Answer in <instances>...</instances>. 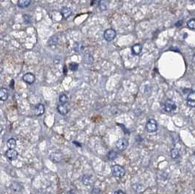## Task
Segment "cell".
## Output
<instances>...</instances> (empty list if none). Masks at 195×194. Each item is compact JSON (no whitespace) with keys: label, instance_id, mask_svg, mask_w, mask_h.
I'll use <instances>...</instances> for the list:
<instances>
[{"label":"cell","instance_id":"1","mask_svg":"<svg viewBox=\"0 0 195 194\" xmlns=\"http://www.w3.org/2000/svg\"><path fill=\"white\" fill-rule=\"evenodd\" d=\"M112 173L115 177H123L126 174V170L120 165H114L112 168Z\"/></svg>","mask_w":195,"mask_h":194},{"label":"cell","instance_id":"2","mask_svg":"<svg viewBox=\"0 0 195 194\" xmlns=\"http://www.w3.org/2000/svg\"><path fill=\"white\" fill-rule=\"evenodd\" d=\"M145 130L148 133H154L158 130V123L154 119H150L145 125Z\"/></svg>","mask_w":195,"mask_h":194},{"label":"cell","instance_id":"3","mask_svg":"<svg viewBox=\"0 0 195 194\" xmlns=\"http://www.w3.org/2000/svg\"><path fill=\"white\" fill-rule=\"evenodd\" d=\"M163 108L165 111L167 112H172L177 108V105H176L175 103L172 100H166L165 103H164Z\"/></svg>","mask_w":195,"mask_h":194},{"label":"cell","instance_id":"4","mask_svg":"<svg viewBox=\"0 0 195 194\" xmlns=\"http://www.w3.org/2000/svg\"><path fill=\"white\" fill-rule=\"evenodd\" d=\"M116 32L112 29H108L104 33V37L108 42H110L113 40V39L115 37Z\"/></svg>","mask_w":195,"mask_h":194},{"label":"cell","instance_id":"5","mask_svg":"<svg viewBox=\"0 0 195 194\" xmlns=\"http://www.w3.org/2000/svg\"><path fill=\"white\" fill-rule=\"evenodd\" d=\"M128 142L126 139H120L119 140L116 142V147L120 151H123L128 147Z\"/></svg>","mask_w":195,"mask_h":194},{"label":"cell","instance_id":"6","mask_svg":"<svg viewBox=\"0 0 195 194\" xmlns=\"http://www.w3.org/2000/svg\"><path fill=\"white\" fill-rule=\"evenodd\" d=\"M187 105L191 108H195V92L191 91L188 95Z\"/></svg>","mask_w":195,"mask_h":194},{"label":"cell","instance_id":"7","mask_svg":"<svg viewBox=\"0 0 195 194\" xmlns=\"http://www.w3.org/2000/svg\"><path fill=\"white\" fill-rule=\"evenodd\" d=\"M6 156L10 161H14L18 157V152L14 149H9L6 152Z\"/></svg>","mask_w":195,"mask_h":194},{"label":"cell","instance_id":"8","mask_svg":"<svg viewBox=\"0 0 195 194\" xmlns=\"http://www.w3.org/2000/svg\"><path fill=\"white\" fill-rule=\"evenodd\" d=\"M23 80L24 81H25L27 84H32L35 82V76L32 74H31V73H28V74H26L23 76Z\"/></svg>","mask_w":195,"mask_h":194},{"label":"cell","instance_id":"9","mask_svg":"<svg viewBox=\"0 0 195 194\" xmlns=\"http://www.w3.org/2000/svg\"><path fill=\"white\" fill-rule=\"evenodd\" d=\"M22 188H23L22 185L18 183H13L10 185V189L14 193H19Z\"/></svg>","mask_w":195,"mask_h":194},{"label":"cell","instance_id":"10","mask_svg":"<svg viewBox=\"0 0 195 194\" xmlns=\"http://www.w3.org/2000/svg\"><path fill=\"white\" fill-rule=\"evenodd\" d=\"M44 111H45V107L43 104L41 103H39V104L36 105L35 107V114L36 116L39 117V116H41L43 114Z\"/></svg>","mask_w":195,"mask_h":194},{"label":"cell","instance_id":"11","mask_svg":"<svg viewBox=\"0 0 195 194\" xmlns=\"http://www.w3.org/2000/svg\"><path fill=\"white\" fill-rule=\"evenodd\" d=\"M57 111L61 115H66L68 112V108L66 104H59L57 106Z\"/></svg>","mask_w":195,"mask_h":194},{"label":"cell","instance_id":"12","mask_svg":"<svg viewBox=\"0 0 195 194\" xmlns=\"http://www.w3.org/2000/svg\"><path fill=\"white\" fill-rule=\"evenodd\" d=\"M61 14L63 18H68L72 14V11L68 8H63L61 11Z\"/></svg>","mask_w":195,"mask_h":194},{"label":"cell","instance_id":"13","mask_svg":"<svg viewBox=\"0 0 195 194\" xmlns=\"http://www.w3.org/2000/svg\"><path fill=\"white\" fill-rule=\"evenodd\" d=\"M8 98V91L5 88H2L0 89V99L5 101Z\"/></svg>","mask_w":195,"mask_h":194},{"label":"cell","instance_id":"14","mask_svg":"<svg viewBox=\"0 0 195 194\" xmlns=\"http://www.w3.org/2000/svg\"><path fill=\"white\" fill-rule=\"evenodd\" d=\"M142 47L140 44H136L132 47L133 54L135 55H139L142 52Z\"/></svg>","mask_w":195,"mask_h":194},{"label":"cell","instance_id":"15","mask_svg":"<svg viewBox=\"0 0 195 194\" xmlns=\"http://www.w3.org/2000/svg\"><path fill=\"white\" fill-rule=\"evenodd\" d=\"M30 3H31V0H18V6L21 8H27V7L30 5Z\"/></svg>","mask_w":195,"mask_h":194},{"label":"cell","instance_id":"16","mask_svg":"<svg viewBox=\"0 0 195 194\" xmlns=\"http://www.w3.org/2000/svg\"><path fill=\"white\" fill-rule=\"evenodd\" d=\"M93 61V57L90 54H85V56H84V62L86 63L87 64H92Z\"/></svg>","mask_w":195,"mask_h":194},{"label":"cell","instance_id":"17","mask_svg":"<svg viewBox=\"0 0 195 194\" xmlns=\"http://www.w3.org/2000/svg\"><path fill=\"white\" fill-rule=\"evenodd\" d=\"M170 156L172 159H177V158H178L180 156V152L178 149H176V148H173V149H171Z\"/></svg>","mask_w":195,"mask_h":194},{"label":"cell","instance_id":"18","mask_svg":"<svg viewBox=\"0 0 195 194\" xmlns=\"http://www.w3.org/2000/svg\"><path fill=\"white\" fill-rule=\"evenodd\" d=\"M7 146L9 149H14L16 147V141L14 139H10L7 142Z\"/></svg>","mask_w":195,"mask_h":194},{"label":"cell","instance_id":"19","mask_svg":"<svg viewBox=\"0 0 195 194\" xmlns=\"http://www.w3.org/2000/svg\"><path fill=\"white\" fill-rule=\"evenodd\" d=\"M58 37L54 35V36H52L50 37V39L49 40V45H56L58 42Z\"/></svg>","mask_w":195,"mask_h":194},{"label":"cell","instance_id":"20","mask_svg":"<svg viewBox=\"0 0 195 194\" xmlns=\"http://www.w3.org/2000/svg\"><path fill=\"white\" fill-rule=\"evenodd\" d=\"M59 102H60L62 104H66L67 102H68V97H67L66 95L61 94L60 95H59Z\"/></svg>","mask_w":195,"mask_h":194},{"label":"cell","instance_id":"21","mask_svg":"<svg viewBox=\"0 0 195 194\" xmlns=\"http://www.w3.org/2000/svg\"><path fill=\"white\" fill-rule=\"evenodd\" d=\"M108 158L109 160H114L117 157V153L114 151H110L109 153H108Z\"/></svg>","mask_w":195,"mask_h":194},{"label":"cell","instance_id":"22","mask_svg":"<svg viewBox=\"0 0 195 194\" xmlns=\"http://www.w3.org/2000/svg\"><path fill=\"white\" fill-rule=\"evenodd\" d=\"M82 183L85 185H90V177L87 175H85L82 177Z\"/></svg>","mask_w":195,"mask_h":194},{"label":"cell","instance_id":"23","mask_svg":"<svg viewBox=\"0 0 195 194\" xmlns=\"http://www.w3.org/2000/svg\"><path fill=\"white\" fill-rule=\"evenodd\" d=\"M98 5L101 11H105V10H107V4H106L104 0H101L98 3Z\"/></svg>","mask_w":195,"mask_h":194},{"label":"cell","instance_id":"24","mask_svg":"<svg viewBox=\"0 0 195 194\" xmlns=\"http://www.w3.org/2000/svg\"><path fill=\"white\" fill-rule=\"evenodd\" d=\"M187 26L189 27V28L191 29V30H195V20L191 19L188 21Z\"/></svg>","mask_w":195,"mask_h":194},{"label":"cell","instance_id":"25","mask_svg":"<svg viewBox=\"0 0 195 194\" xmlns=\"http://www.w3.org/2000/svg\"><path fill=\"white\" fill-rule=\"evenodd\" d=\"M78 64H77V63L72 62L69 64V68L70 70H71L72 71L77 70H78Z\"/></svg>","mask_w":195,"mask_h":194},{"label":"cell","instance_id":"26","mask_svg":"<svg viewBox=\"0 0 195 194\" xmlns=\"http://www.w3.org/2000/svg\"><path fill=\"white\" fill-rule=\"evenodd\" d=\"M24 20L27 23H32V19H31L30 16L27 14H24Z\"/></svg>","mask_w":195,"mask_h":194},{"label":"cell","instance_id":"27","mask_svg":"<svg viewBox=\"0 0 195 194\" xmlns=\"http://www.w3.org/2000/svg\"><path fill=\"white\" fill-rule=\"evenodd\" d=\"M92 194H101V190H99L98 188H95L93 189V190H92Z\"/></svg>","mask_w":195,"mask_h":194},{"label":"cell","instance_id":"28","mask_svg":"<svg viewBox=\"0 0 195 194\" xmlns=\"http://www.w3.org/2000/svg\"><path fill=\"white\" fill-rule=\"evenodd\" d=\"M114 194H126V193H125L124 192H123L122 190H118V191L115 192V193H114Z\"/></svg>","mask_w":195,"mask_h":194},{"label":"cell","instance_id":"29","mask_svg":"<svg viewBox=\"0 0 195 194\" xmlns=\"http://www.w3.org/2000/svg\"><path fill=\"white\" fill-rule=\"evenodd\" d=\"M13 83H14V81H13V80H12V81H11V82H10V87L13 88Z\"/></svg>","mask_w":195,"mask_h":194},{"label":"cell","instance_id":"30","mask_svg":"<svg viewBox=\"0 0 195 194\" xmlns=\"http://www.w3.org/2000/svg\"><path fill=\"white\" fill-rule=\"evenodd\" d=\"M181 22H182V21H179V22H178V23H176V26H177V27H179V26H181V24H182V23H181Z\"/></svg>","mask_w":195,"mask_h":194},{"label":"cell","instance_id":"31","mask_svg":"<svg viewBox=\"0 0 195 194\" xmlns=\"http://www.w3.org/2000/svg\"><path fill=\"white\" fill-rule=\"evenodd\" d=\"M67 194H74V193H73V190H71V191H69V192H68V193H67Z\"/></svg>","mask_w":195,"mask_h":194},{"label":"cell","instance_id":"32","mask_svg":"<svg viewBox=\"0 0 195 194\" xmlns=\"http://www.w3.org/2000/svg\"><path fill=\"white\" fill-rule=\"evenodd\" d=\"M194 155H195V151H194Z\"/></svg>","mask_w":195,"mask_h":194}]
</instances>
